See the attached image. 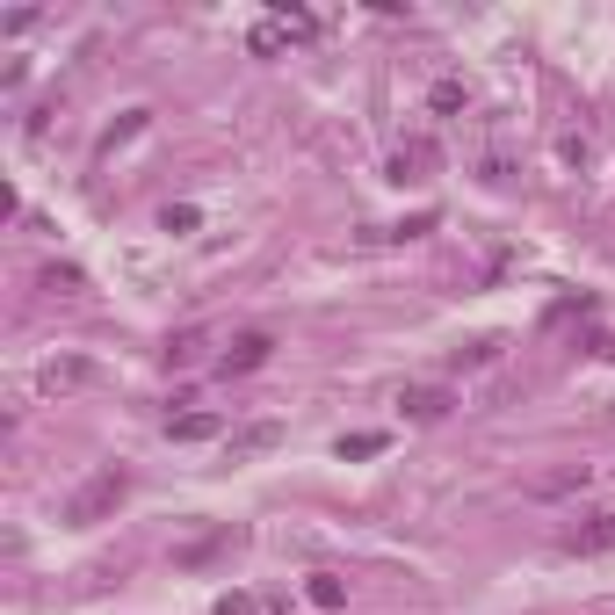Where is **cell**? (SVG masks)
I'll use <instances>...</instances> for the list:
<instances>
[{"mask_svg": "<svg viewBox=\"0 0 615 615\" xmlns=\"http://www.w3.org/2000/svg\"><path fill=\"white\" fill-rule=\"evenodd\" d=\"M196 348H203V333H174V341H167V362H174V369H189Z\"/></svg>", "mask_w": 615, "mask_h": 615, "instance_id": "2e32d148", "label": "cell"}, {"mask_svg": "<svg viewBox=\"0 0 615 615\" xmlns=\"http://www.w3.org/2000/svg\"><path fill=\"white\" fill-rule=\"evenodd\" d=\"M398 406H406V420L435 427V420L456 413V391H442V384H413V391H398Z\"/></svg>", "mask_w": 615, "mask_h": 615, "instance_id": "277c9868", "label": "cell"}, {"mask_svg": "<svg viewBox=\"0 0 615 615\" xmlns=\"http://www.w3.org/2000/svg\"><path fill=\"white\" fill-rule=\"evenodd\" d=\"M145 131V109H131V116H123V123H109V131H102V152H116V145H131Z\"/></svg>", "mask_w": 615, "mask_h": 615, "instance_id": "5bb4252c", "label": "cell"}, {"mask_svg": "<svg viewBox=\"0 0 615 615\" xmlns=\"http://www.w3.org/2000/svg\"><path fill=\"white\" fill-rule=\"evenodd\" d=\"M218 615H283V601H261V594H225Z\"/></svg>", "mask_w": 615, "mask_h": 615, "instance_id": "4fadbf2b", "label": "cell"}, {"mask_svg": "<svg viewBox=\"0 0 615 615\" xmlns=\"http://www.w3.org/2000/svg\"><path fill=\"white\" fill-rule=\"evenodd\" d=\"M37 283H44L51 297H80V290H87V275H80V268H58V261H51V268L37 275Z\"/></svg>", "mask_w": 615, "mask_h": 615, "instance_id": "7c38bea8", "label": "cell"}, {"mask_svg": "<svg viewBox=\"0 0 615 615\" xmlns=\"http://www.w3.org/2000/svg\"><path fill=\"white\" fill-rule=\"evenodd\" d=\"M80 384H95V362H73V355H66V362H44V369H37V391H51V398H58V391H80Z\"/></svg>", "mask_w": 615, "mask_h": 615, "instance_id": "5b68a950", "label": "cell"}, {"mask_svg": "<svg viewBox=\"0 0 615 615\" xmlns=\"http://www.w3.org/2000/svg\"><path fill=\"white\" fill-rule=\"evenodd\" d=\"M268 355H275V341L254 326V333H232V348L218 355V369H225V377H254V369H261Z\"/></svg>", "mask_w": 615, "mask_h": 615, "instance_id": "3957f363", "label": "cell"}, {"mask_svg": "<svg viewBox=\"0 0 615 615\" xmlns=\"http://www.w3.org/2000/svg\"><path fill=\"white\" fill-rule=\"evenodd\" d=\"M283 37H290L283 22H261V29H254V51H283Z\"/></svg>", "mask_w": 615, "mask_h": 615, "instance_id": "ac0fdd59", "label": "cell"}, {"mask_svg": "<svg viewBox=\"0 0 615 615\" xmlns=\"http://www.w3.org/2000/svg\"><path fill=\"white\" fill-rule=\"evenodd\" d=\"M167 435L174 442H210V435H225V420L218 413H167Z\"/></svg>", "mask_w": 615, "mask_h": 615, "instance_id": "52a82bcc", "label": "cell"}, {"mask_svg": "<svg viewBox=\"0 0 615 615\" xmlns=\"http://www.w3.org/2000/svg\"><path fill=\"white\" fill-rule=\"evenodd\" d=\"M572 485H587V464H579V471H558V478H543L536 492H572Z\"/></svg>", "mask_w": 615, "mask_h": 615, "instance_id": "d6986e66", "label": "cell"}, {"mask_svg": "<svg viewBox=\"0 0 615 615\" xmlns=\"http://www.w3.org/2000/svg\"><path fill=\"white\" fill-rule=\"evenodd\" d=\"M427 167H435V145H427V138H413V145L391 152V181H420Z\"/></svg>", "mask_w": 615, "mask_h": 615, "instance_id": "ba28073f", "label": "cell"}, {"mask_svg": "<svg viewBox=\"0 0 615 615\" xmlns=\"http://www.w3.org/2000/svg\"><path fill=\"white\" fill-rule=\"evenodd\" d=\"M485 362H500V333H478L471 348H456V355H449L456 377H464V369H485Z\"/></svg>", "mask_w": 615, "mask_h": 615, "instance_id": "9c48e42d", "label": "cell"}, {"mask_svg": "<svg viewBox=\"0 0 615 615\" xmlns=\"http://www.w3.org/2000/svg\"><path fill=\"white\" fill-rule=\"evenodd\" d=\"M377 449H384L377 427H362V435H341V456H377Z\"/></svg>", "mask_w": 615, "mask_h": 615, "instance_id": "e0dca14e", "label": "cell"}, {"mask_svg": "<svg viewBox=\"0 0 615 615\" xmlns=\"http://www.w3.org/2000/svg\"><path fill=\"white\" fill-rule=\"evenodd\" d=\"M565 550H572V558H601V550H615V507L579 514L572 529H565Z\"/></svg>", "mask_w": 615, "mask_h": 615, "instance_id": "7a4b0ae2", "label": "cell"}, {"mask_svg": "<svg viewBox=\"0 0 615 615\" xmlns=\"http://www.w3.org/2000/svg\"><path fill=\"white\" fill-rule=\"evenodd\" d=\"M427 109H435V116H456V109H471V87H464V80H435V95H427Z\"/></svg>", "mask_w": 615, "mask_h": 615, "instance_id": "30bf717a", "label": "cell"}, {"mask_svg": "<svg viewBox=\"0 0 615 615\" xmlns=\"http://www.w3.org/2000/svg\"><path fill=\"white\" fill-rule=\"evenodd\" d=\"M123 492H131V471L102 464V471H95V478H87L73 500H66V521H73V529H95V521H109V514L123 507Z\"/></svg>", "mask_w": 615, "mask_h": 615, "instance_id": "6da1fadb", "label": "cell"}, {"mask_svg": "<svg viewBox=\"0 0 615 615\" xmlns=\"http://www.w3.org/2000/svg\"><path fill=\"white\" fill-rule=\"evenodd\" d=\"M304 594H312V608H348V587H341V579H333V572H312V587H304Z\"/></svg>", "mask_w": 615, "mask_h": 615, "instance_id": "8fae6325", "label": "cell"}, {"mask_svg": "<svg viewBox=\"0 0 615 615\" xmlns=\"http://www.w3.org/2000/svg\"><path fill=\"white\" fill-rule=\"evenodd\" d=\"M160 225H167V232H196V225H203V210H196V203H167V218H160Z\"/></svg>", "mask_w": 615, "mask_h": 615, "instance_id": "9a60e30c", "label": "cell"}, {"mask_svg": "<svg viewBox=\"0 0 615 615\" xmlns=\"http://www.w3.org/2000/svg\"><path fill=\"white\" fill-rule=\"evenodd\" d=\"M275 442H283V420H246V427H232V435H225L232 456H261V449H275Z\"/></svg>", "mask_w": 615, "mask_h": 615, "instance_id": "8992f818", "label": "cell"}]
</instances>
